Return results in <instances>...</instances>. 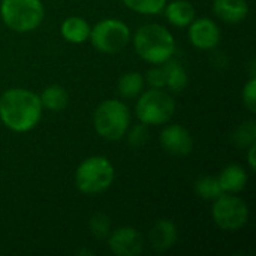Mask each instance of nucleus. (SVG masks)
I'll return each mask as SVG.
<instances>
[{"label":"nucleus","mask_w":256,"mask_h":256,"mask_svg":"<svg viewBox=\"0 0 256 256\" xmlns=\"http://www.w3.org/2000/svg\"><path fill=\"white\" fill-rule=\"evenodd\" d=\"M42 110L39 96L26 88H9L0 96V120L16 134L34 129L42 118Z\"/></svg>","instance_id":"obj_1"},{"label":"nucleus","mask_w":256,"mask_h":256,"mask_svg":"<svg viewBox=\"0 0 256 256\" xmlns=\"http://www.w3.org/2000/svg\"><path fill=\"white\" fill-rule=\"evenodd\" d=\"M134 45L138 56L152 64H164L176 52V39L172 33L160 24H146L134 36Z\"/></svg>","instance_id":"obj_2"},{"label":"nucleus","mask_w":256,"mask_h":256,"mask_svg":"<svg viewBox=\"0 0 256 256\" xmlns=\"http://www.w3.org/2000/svg\"><path fill=\"white\" fill-rule=\"evenodd\" d=\"M0 15L12 32L28 33L42 24L45 9L40 0H2Z\"/></svg>","instance_id":"obj_3"},{"label":"nucleus","mask_w":256,"mask_h":256,"mask_svg":"<svg viewBox=\"0 0 256 256\" xmlns=\"http://www.w3.org/2000/svg\"><path fill=\"white\" fill-rule=\"evenodd\" d=\"M93 123L99 136L106 141H120L130 124L129 108L122 100H104L94 111Z\"/></svg>","instance_id":"obj_4"},{"label":"nucleus","mask_w":256,"mask_h":256,"mask_svg":"<svg viewBox=\"0 0 256 256\" xmlns=\"http://www.w3.org/2000/svg\"><path fill=\"white\" fill-rule=\"evenodd\" d=\"M114 166L104 156L86 159L75 172V184L86 195H98L111 188L114 182Z\"/></svg>","instance_id":"obj_5"},{"label":"nucleus","mask_w":256,"mask_h":256,"mask_svg":"<svg viewBox=\"0 0 256 256\" xmlns=\"http://www.w3.org/2000/svg\"><path fill=\"white\" fill-rule=\"evenodd\" d=\"M135 111L142 124L160 126L166 124L176 114V102L172 96L162 88H150L141 93Z\"/></svg>","instance_id":"obj_6"},{"label":"nucleus","mask_w":256,"mask_h":256,"mask_svg":"<svg viewBox=\"0 0 256 256\" xmlns=\"http://www.w3.org/2000/svg\"><path fill=\"white\" fill-rule=\"evenodd\" d=\"M90 39L99 52L118 54L128 46L130 40V30L123 21L104 20L92 28Z\"/></svg>","instance_id":"obj_7"},{"label":"nucleus","mask_w":256,"mask_h":256,"mask_svg":"<svg viewBox=\"0 0 256 256\" xmlns=\"http://www.w3.org/2000/svg\"><path fill=\"white\" fill-rule=\"evenodd\" d=\"M213 202V220L220 230L238 231L248 224L249 208L242 198L234 196V194H222Z\"/></svg>","instance_id":"obj_8"},{"label":"nucleus","mask_w":256,"mask_h":256,"mask_svg":"<svg viewBox=\"0 0 256 256\" xmlns=\"http://www.w3.org/2000/svg\"><path fill=\"white\" fill-rule=\"evenodd\" d=\"M110 250L117 256H136L144 250V238L141 232L132 226H123L108 236Z\"/></svg>","instance_id":"obj_9"},{"label":"nucleus","mask_w":256,"mask_h":256,"mask_svg":"<svg viewBox=\"0 0 256 256\" xmlns=\"http://www.w3.org/2000/svg\"><path fill=\"white\" fill-rule=\"evenodd\" d=\"M189 28V39L190 44L198 50H213L220 42V30L219 26L208 18H198L194 20Z\"/></svg>","instance_id":"obj_10"},{"label":"nucleus","mask_w":256,"mask_h":256,"mask_svg":"<svg viewBox=\"0 0 256 256\" xmlns=\"http://www.w3.org/2000/svg\"><path fill=\"white\" fill-rule=\"evenodd\" d=\"M160 144L166 153L174 156H188L194 150L190 132L180 124H170L160 134Z\"/></svg>","instance_id":"obj_11"},{"label":"nucleus","mask_w":256,"mask_h":256,"mask_svg":"<svg viewBox=\"0 0 256 256\" xmlns=\"http://www.w3.org/2000/svg\"><path fill=\"white\" fill-rule=\"evenodd\" d=\"M177 238H178V230L176 224L168 219L158 220L148 232V243L152 249L156 252L170 250L177 243Z\"/></svg>","instance_id":"obj_12"},{"label":"nucleus","mask_w":256,"mask_h":256,"mask_svg":"<svg viewBox=\"0 0 256 256\" xmlns=\"http://www.w3.org/2000/svg\"><path fill=\"white\" fill-rule=\"evenodd\" d=\"M213 12L228 24H237L246 20L249 14L248 0H214Z\"/></svg>","instance_id":"obj_13"},{"label":"nucleus","mask_w":256,"mask_h":256,"mask_svg":"<svg viewBox=\"0 0 256 256\" xmlns=\"http://www.w3.org/2000/svg\"><path fill=\"white\" fill-rule=\"evenodd\" d=\"M165 15L172 26L182 28L188 27L196 18V10L194 4L188 0H174L166 6Z\"/></svg>","instance_id":"obj_14"},{"label":"nucleus","mask_w":256,"mask_h":256,"mask_svg":"<svg viewBox=\"0 0 256 256\" xmlns=\"http://www.w3.org/2000/svg\"><path fill=\"white\" fill-rule=\"evenodd\" d=\"M60 32L64 40L70 44H84L90 38L92 27L81 16H69L62 22Z\"/></svg>","instance_id":"obj_15"},{"label":"nucleus","mask_w":256,"mask_h":256,"mask_svg":"<svg viewBox=\"0 0 256 256\" xmlns=\"http://www.w3.org/2000/svg\"><path fill=\"white\" fill-rule=\"evenodd\" d=\"M218 180L224 194H238L248 184V174L242 166L230 165L220 172Z\"/></svg>","instance_id":"obj_16"},{"label":"nucleus","mask_w":256,"mask_h":256,"mask_svg":"<svg viewBox=\"0 0 256 256\" xmlns=\"http://www.w3.org/2000/svg\"><path fill=\"white\" fill-rule=\"evenodd\" d=\"M39 99H40L42 108H45L48 111H52V112H58V111L64 110L68 106V104H69L68 92L62 86H58V84L48 86L42 92Z\"/></svg>","instance_id":"obj_17"},{"label":"nucleus","mask_w":256,"mask_h":256,"mask_svg":"<svg viewBox=\"0 0 256 256\" xmlns=\"http://www.w3.org/2000/svg\"><path fill=\"white\" fill-rule=\"evenodd\" d=\"M164 70H165V87H168L174 93H178L186 88L189 82V76L184 68L178 62L168 60L166 63H164Z\"/></svg>","instance_id":"obj_18"},{"label":"nucleus","mask_w":256,"mask_h":256,"mask_svg":"<svg viewBox=\"0 0 256 256\" xmlns=\"http://www.w3.org/2000/svg\"><path fill=\"white\" fill-rule=\"evenodd\" d=\"M144 90V78L140 72H129L124 74L118 80V93L122 98L135 99Z\"/></svg>","instance_id":"obj_19"},{"label":"nucleus","mask_w":256,"mask_h":256,"mask_svg":"<svg viewBox=\"0 0 256 256\" xmlns=\"http://www.w3.org/2000/svg\"><path fill=\"white\" fill-rule=\"evenodd\" d=\"M195 192L204 201H214V200H218L224 194L219 180L214 178V177H208V176L207 177H201L195 183Z\"/></svg>","instance_id":"obj_20"},{"label":"nucleus","mask_w":256,"mask_h":256,"mask_svg":"<svg viewBox=\"0 0 256 256\" xmlns=\"http://www.w3.org/2000/svg\"><path fill=\"white\" fill-rule=\"evenodd\" d=\"M232 142L238 148H248L256 142V123L254 120H249L246 123H242L232 134Z\"/></svg>","instance_id":"obj_21"},{"label":"nucleus","mask_w":256,"mask_h":256,"mask_svg":"<svg viewBox=\"0 0 256 256\" xmlns=\"http://www.w3.org/2000/svg\"><path fill=\"white\" fill-rule=\"evenodd\" d=\"M130 10L144 15H158L165 9L166 0H122Z\"/></svg>","instance_id":"obj_22"},{"label":"nucleus","mask_w":256,"mask_h":256,"mask_svg":"<svg viewBox=\"0 0 256 256\" xmlns=\"http://www.w3.org/2000/svg\"><path fill=\"white\" fill-rule=\"evenodd\" d=\"M88 226H90L93 237H96L98 240H105L111 234V219H110V216H106L104 213L93 214L88 222Z\"/></svg>","instance_id":"obj_23"},{"label":"nucleus","mask_w":256,"mask_h":256,"mask_svg":"<svg viewBox=\"0 0 256 256\" xmlns=\"http://www.w3.org/2000/svg\"><path fill=\"white\" fill-rule=\"evenodd\" d=\"M147 82L152 88H165V70L164 64H156L153 69H150L146 75Z\"/></svg>","instance_id":"obj_24"},{"label":"nucleus","mask_w":256,"mask_h":256,"mask_svg":"<svg viewBox=\"0 0 256 256\" xmlns=\"http://www.w3.org/2000/svg\"><path fill=\"white\" fill-rule=\"evenodd\" d=\"M147 140H148V130H147V126L142 124V123L138 124V126H135V128L129 132V135H128L129 144H130L132 147H135V148H138V147H141L142 144H146Z\"/></svg>","instance_id":"obj_25"},{"label":"nucleus","mask_w":256,"mask_h":256,"mask_svg":"<svg viewBox=\"0 0 256 256\" xmlns=\"http://www.w3.org/2000/svg\"><path fill=\"white\" fill-rule=\"evenodd\" d=\"M243 104L244 106L250 111L256 112V80L255 76H252L249 80V82L244 86L243 90Z\"/></svg>","instance_id":"obj_26"},{"label":"nucleus","mask_w":256,"mask_h":256,"mask_svg":"<svg viewBox=\"0 0 256 256\" xmlns=\"http://www.w3.org/2000/svg\"><path fill=\"white\" fill-rule=\"evenodd\" d=\"M249 153H248V162H249V166H250V171H255L256 162H255V150H256V142L252 144L250 147H248Z\"/></svg>","instance_id":"obj_27"}]
</instances>
